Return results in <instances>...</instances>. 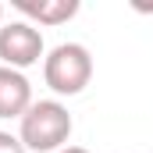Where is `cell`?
Listing matches in <instances>:
<instances>
[{"mask_svg": "<svg viewBox=\"0 0 153 153\" xmlns=\"http://www.w3.org/2000/svg\"><path fill=\"white\" fill-rule=\"evenodd\" d=\"M39 57H46V43L32 22H7L0 25V64L25 71L39 64Z\"/></svg>", "mask_w": 153, "mask_h": 153, "instance_id": "obj_3", "label": "cell"}, {"mask_svg": "<svg viewBox=\"0 0 153 153\" xmlns=\"http://www.w3.org/2000/svg\"><path fill=\"white\" fill-rule=\"evenodd\" d=\"M57 153H89L85 146H64V150H57Z\"/></svg>", "mask_w": 153, "mask_h": 153, "instance_id": "obj_7", "label": "cell"}, {"mask_svg": "<svg viewBox=\"0 0 153 153\" xmlns=\"http://www.w3.org/2000/svg\"><path fill=\"white\" fill-rule=\"evenodd\" d=\"M32 82L25 78V71L4 68L0 64V117H18L32 107Z\"/></svg>", "mask_w": 153, "mask_h": 153, "instance_id": "obj_4", "label": "cell"}, {"mask_svg": "<svg viewBox=\"0 0 153 153\" xmlns=\"http://www.w3.org/2000/svg\"><path fill=\"white\" fill-rule=\"evenodd\" d=\"M0 153H29L22 146V139L18 135H11V132H0Z\"/></svg>", "mask_w": 153, "mask_h": 153, "instance_id": "obj_6", "label": "cell"}, {"mask_svg": "<svg viewBox=\"0 0 153 153\" xmlns=\"http://www.w3.org/2000/svg\"><path fill=\"white\" fill-rule=\"evenodd\" d=\"M75 132V121L61 100H36L22 121H18V139L29 153H57L68 146Z\"/></svg>", "mask_w": 153, "mask_h": 153, "instance_id": "obj_1", "label": "cell"}, {"mask_svg": "<svg viewBox=\"0 0 153 153\" xmlns=\"http://www.w3.org/2000/svg\"><path fill=\"white\" fill-rule=\"evenodd\" d=\"M43 82L57 96H78L93 82V53L82 43H57L43 57Z\"/></svg>", "mask_w": 153, "mask_h": 153, "instance_id": "obj_2", "label": "cell"}, {"mask_svg": "<svg viewBox=\"0 0 153 153\" xmlns=\"http://www.w3.org/2000/svg\"><path fill=\"white\" fill-rule=\"evenodd\" d=\"M0 18H4V4H0Z\"/></svg>", "mask_w": 153, "mask_h": 153, "instance_id": "obj_8", "label": "cell"}, {"mask_svg": "<svg viewBox=\"0 0 153 153\" xmlns=\"http://www.w3.org/2000/svg\"><path fill=\"white\" fill-rule=\"evenodd\" d=\"M14 11L32 25H64L78 14V0H14Z\"/></svg>", "mask_w": 153, "mask_h": 153, "instance_id": "obj_5", "label": "cell"}]
</instances>
